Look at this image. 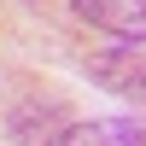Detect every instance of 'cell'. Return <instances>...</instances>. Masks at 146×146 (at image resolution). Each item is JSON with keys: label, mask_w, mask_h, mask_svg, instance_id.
<instances>
[{"label": "cell", "mask_w": 146, "mask_h": 146, "mask_svg": "<svg viewBox=\"0 0 146 146\" xmlns=\"http://www.w3.org/2000/svg\"><path fill=\"white\" fill-rule=\"evenodd\" d=\"M82 23L105 35H123V41H146V0H70Z\"/></svg>", "instance_id": "1"}, {"label": "cell", "mask_w": 146, "mask_h": 146, "mask_svg": "<svg viewBox=\"0 0 146 146\" xmlns=\"http://www.w3.org/2000/svg\"><path fill=\"white\" fill-rule=\"evenodd\" d=\"M53 146H146V129L129 117H100V123H70Z\"/></svg>", "instance_id": "2"}]
</instances>
